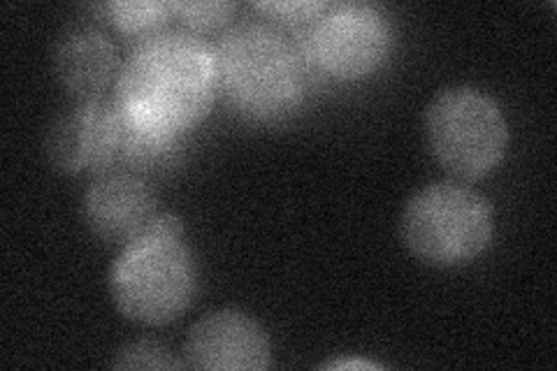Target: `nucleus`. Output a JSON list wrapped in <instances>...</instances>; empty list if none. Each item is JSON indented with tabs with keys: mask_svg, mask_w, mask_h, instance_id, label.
Wrapping results in <instances>:
<instances>
[{
	"mask_svg": "<svg viewBox=\"0 0 557 371\" xmlns=\"http://www.w3.org/2000/svg\"><path fill=\"white\" fill-rule=\"evenodd\" d=\"M219 91L214 47L196 33L163 30L135 42L112 100L128 126L182 137L212 110Z\"/></svg>",
	"mask_w": 557,
	"mask_h": 371,
	"instance_id": "1",
	"label": "nucleus"
},
{
	"mask_svg": "<svg viewBox=\"0 0 557 371\" xmlns=\"http://www.w3.org/2000/svg\"><path fill=\"white\" fill-rule=\"evenodd\" d=\"M184 235L182 217L159 211L143 233L121 246L110 270V295L128 321L168 325L194 305L198 264Z\"/></svg>",
	"mask_w": 557,
	"mask_h": 371,
	"instance_id": "2",
	"label": "nucleus"
},
{
	"mask_svg": "<svg viewBox=\"0 0 557 371\" xmlns=\"http://www.w3.org/2000/svg\"><path fill=\"white\" fill-rule=\"evenodd\" d=\"M219 88L247 116L272 121L300 108L309 63L293 38L265 22H242L214 45Z\"/></svg>",
	"mask_w": 557,
	"mask_h": 371,
	"instance_id": "3",
	"label": "nucleus"
},
{
	"mask_svg": "<svg viewBox=\"0 0 557 371\" xmlns=\"http://www.w3.org/2000/svg\"><path fill=\"white\" fill-rule=\"evenodd\" d=\"M407 251L432 268H460L487 251L495 237L491 200L465 182L416 190L399 217Z\"/></svg>",
	"mask_w": 557,
	"mask_h": 371,
	"instance_id": "4",
	"label": "nucleus"
},
{
	"mask_svg": "<svg viewBox=\"0 0 557 371\" xmlns=\"http://www.w3.org/2000/svg\"><path fill=\"white\" fill-rule=\"evenodd\" d=\"M425 139L434 161L458 182L491 174L509 147V123L499 102L474 86H448L425 112Z\"/></svg>",
	"mask_w": 557,
	"mask_h": 371,
	"instance_id": "5",
	"label": "nucleus"
},
{
	"mask_svg": "<svg viewBox=\"0 0 557 371\" xmlns=\"http://www.w3.org/2000/svg\"><path fill=\"white\" fill-rule=\"evenodd\" d=\"M298 47L309 65L337 79H362L388 59L393 33L388 16L370 3H339L300 30Z\"/></svg>",
	"mask_w": 557,
	"mask_h": 371,
	"instance_id": "6",
	"label": "nucleus"
},
{
	"mask_svg": "<svg viewBox=\"0 0 557 371\" xmlns=\"http://www.w3.org/2000/svg\"><path fill=\"white\" fill-rule=\"evenodd\" d=\"M124 121L114 100H77L51 121L45 137L49 163L65 174H104L116 170Z\"/></svg>",
	"mask_w": 557,
	"mask_h": 371,
	"instance_id": "7",
	"label": "nucleus"
},
{
	"mask_svg": "<svg viewBox=\"0 0 557 371\" xmlns=\"http://www.w3.org/2000/svg\"><path fill=\"white\" fill-rule=\"evenodd\" d=\"M184 356L188 367L205 371H263L272 362V346L256 318L221 309L188 330Z\"/></svg>",
	"mask_w": 557,
	"mask_h": 371,
	"instance_id": "8",
	"label": "nucleus"
},
{
	"mask_svg": "<svg viewBox=\"0 0 557 371\" xmlns=\"http://www.w3.org/2000/svg\"><path fill=\"white\" fill-rule=\"evenodd\" d=\"M84 223L91 233L124 246L143 233L145 225L159 214L156 196L143 174L131 170H110L91 182L82 200Z\"/></svg>",
	"mask_w": 557,
	"mask_h": 371,
	"instance_id": "9",
	"label": "nucleus"
},
{
	"mask_svg": "<svg viewBox=\"0 0 557 371\" xmlns=\"http://www.w3.org/2000/svg\"><path fill=\"white\" fill-rule=\"evenodd\" d=\"M119 54L108 30L98 24H70L54 45V73L77 100L104 98L119 77Z\"/></svg>",
	"mask_w": 557,
	"mask_h": 371,
	"instance_id": "10",
	"label": "nucleus"
},
{
	"mask_svg": "<svg viewBox=\"0 0 557 371\" xmlns=\"http://www.w3.org/2000/svg\"><path fill=\"white\" fill-rule=\"evenodd\" d=\"M102 10L121 33L137 42L163 33L174 16L172 3H159V0H121V3H108Z\"/></svg>",
	"mask_w": 557,
	"mask_h": 371,
	"instance_id": "11",
	"label": "nucleus"
},
{
	"mask_svg": "<svg viewBox=\"0 0 557 371\" xmlns=\"http://www.w3.org/2000/svg\"><path fill=\"white\" fill-rule=\"evenodd\" d=\"M114 369H184L186 360L174 356L172 348L156 339H135L121 346L112 360Z\"/></svg>",
	"mask_w": 557,
	"mask_h": 371,
	"instance_id": "12",
	"label": "nucleus"
},
{
	"mask_svg": "<svg viewBox=\"0 0 557 371\" xmlns=\"http://www.w3.org/2000/svg\"><path fill=\"white\" fill-rule=\"evenodd\" d=\"M237 12V3L231 0H205V3H172L174 20L182 22L188 33H205L223 28Z\"/></svg>",
	"mask_w": 557,
	"mask_h": 371,
	"instance_id": "13",
	"label": "nucleus"
},
{
	"mask_svg": "<svg viewBox=\"0 0 557 371\" xmlns=\"http://www.w3.org/2000/svg\"><path fill=\"white\" fill-rule=\"evenodd\" d=\"M327 5L330 3H321V0H272V3H253V10L278 26L302 30L317 22Z\"/></svg>",
	"mask_w": 557,
	"mask_h": 371,
	"instance_id": "14",
	"label": "nucleus"
},
{
	"mask_svg": "<svg viewBox=\"0 0 557 371\" xmlns=\"http://www.w3.org/2000/svg\"><path fill=\"white\" fill-rule=\"evenodd\" d=\"M381 369V364L370 362V360H333L325 362L321 369Z\"/></svg>",
	"mask_w": 557,
	"mask_h": 371,
	"instance_id": "15",
	"label": "nucleus"
}]
</instances>
